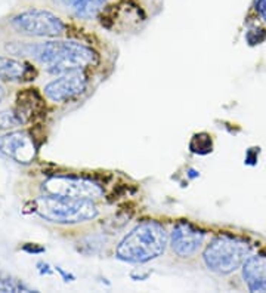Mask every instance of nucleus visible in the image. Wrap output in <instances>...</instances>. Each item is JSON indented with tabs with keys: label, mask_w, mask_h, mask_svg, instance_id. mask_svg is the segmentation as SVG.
I'll return each mask as SVG.
<instances>
[{
	"label": "nucleus",
	"mask_w": 266,
	"mask_h": 293,
	"mask_svg": "<svg viewBox=\"0 0 266 293\" xmlns=\"http://www.w3.org/2000/svg\"><path fill=\"white\" fill-rule=\"evenodd\" d=\"M24 250L28 253H42V252H45V247H37V244L28 243L24 246Z\"/></svg>",
	"instance_id": "16"
},
{
	"label": "nucleus",
	"mask_w": 266,
	"mask_h": 293,
	"mask_svg": "<svg viewBox=\"0 0 266 293\" xmlns=\"http://www.w3.org/2000/svg\"><path fill=\"white\" fill-rule=\"evenodd\" d=\"M67 8L73 11V14L78 18L91 20L97 17V14L104 8L108 0H61Z\"/></svg>",
	"instance_id": "12"
},
{
	"label": "nucleus",
	"mask_w": 266,
	"mask_h": 293,
	"mask_svg": "<svg viewBox=\"0 0 266 293\" xmlns=\"http://www.w3.org/2000/svg\"><path fill=\"white\" fill-rule=\"evenodd\" d=\"M28 117L17 107L12 110H3L0 111V129H12L17 126H21L28 123Z\"/></svg>",
	"instance_id": "13"
},
{
	"label": "nucleus",
	"mask_w": 266,
	"mask_h": 293,
	"mask_svg": "<svg viewBox=\"0 0 266 293\" xmlns=\"http://www.w3.org/2000/svg\"><path fill=\"white\" fill-rule=\"evenodd\" d=\"M167 243L169 234L166 228L155 221H145L121 240L117 247V258L130 264H144L161 256Z\"/></svg>",
	"instance_id": "2"
},
{
	"label": "nucleus",
	"mask_w": 266,
	"mask_h": 293,
	"mask_svg": "<svg viewBox=\"0 0 266 293\" xmlns=\"http://www.w3.org/2000/svg\"><path fill=\"white\" fill-rule=\"evenodd\" d=\"M6 49L15 55L33 56L50 74L83 70L97 62V52L78 42L49 40L42 43H9Z\"/></svg>",
	"instance_id": "1"
},
{
	"label": "nucleus",
	"mask_w": 266,
	"mask_h": 293,
	"mask_svg": "<svg viewBox=\"0 0 266 293\" xmlns=\"http://www.w3.org/2000/svg\"><path fill=\"white\" fill-rule=\"evenodd\" d=\"M5 95H6V92H5V88L0 85V102L3 101V98H5Z\"/></svg>",
	"instance_id": "19"
},
{
	"label": "nucleus",
	"mask_w": 266,
	"mask_h": 293,
	"mask_svg": "<svg viewBox=\"0 0 266 293\" xmlns=\"http://www.w3.org/2000/svg\"><path fill=\"white\" fill-rule=\"evenodd\" d=\"M37 268H39V272H40L42 275H49V274H52L50 267H49L46 262H43V261L37 262Z\"/></svg>",
	"instance_id": "17"
},
{
	"label": "nucleus",
	"mask_w": 266,
	"mask_h": 293,
	"mask_svg": "<svg viewBox=\"0 0 266 293\" xmlns=\"http://www.w3.org/2000/svg\"><path fill=\"white\" fill-rule=\"evenodd\" d=\"M31 65L21 62L18 59L9 56H0V80L3 82H18V80H30Z\"/></svg>",
	"instance_id": "11"
},
{
	"label": "nucleus",
	"mask_w": 266,
	"mask_h": 293,
	"mask_svg": "<svg viewBox=\"0 0 266 293\" xmlns=\"http://www.w3.org/2000/svg\"><path fill=\"white\" fill-rule=\"evenodd\" d=\"M254 9L259 12V15L266 23V0H254Z\"/></svg>",
	"instance_id": "15"
},
{
	"label": "nucleus",
	"mask_w": 266,
	"mask_h": 293,
	"mask_svg": "<svg viewBox=\"0 0 266 293\" xmlns=\"http://www.w3.org/2000/svg\"><path fill=\"white\" fill-rule=\"evenodd\" d=\"M33 212L53 224H80L95 219L99 213L92 200L42 195L33 201Z\"/></svg>",
	"instance_id": "3"
},
{
	"label": "nucleus",
	"mask_w": 266,
	"mask_h": 293,
	"mask_svg": "<svg viewBox=\"0 0 266 293\" xmlns=\"http://www.w3.org/2000/svg\"><path fill=\"white\" fill-rule=\"evenodd\" d=\"M0 292H34L24 283L12 278H0Z\"/></svg>",
	"instance_id": "14"
},
{
	"label": "nucleus",
	"mask_w": 266,
	"mask_h": 293,
	"mask_svg": "<svg viewBox=\"0 0 266 293\" xmlns=\"http://www.w3.org/2000/svg\"><path fill=\"white\" fill-rule=\"evenodd\" d=\"M242 277L250 292H266V258L248 256L242 267Z\"/></svg>",
	"instance_id": "10"
},
{
	"label": "nucleus",
	"mask_w": 266,
	"mask_h": 293,
	"mask_svg": "<svg viewBox=\"0 0 266 293\" xmlns=\"http://www.w3.org/2000/svg\"><path fill=\"white\" fill-rule=\"evenodd\" d=\"M42 193L53 197L97 200L104 195V190L97 182L75 176H52L42 184Z\"/></svg>",
	"instance_id": "6"
},
{
	"label": "nucleus",
	"mask_w": 266,
	"mask_h": 293,
	"mask_svg": "<svg viewBox=\"0 0 266 293\" xmlns=\"http://www.w3.org/2000/svg\"><path fill=\"white\" fill-rule=\"evenodd\" d=\"M56 271H58V272H59V274H61V275H62L64 278H65V281H71V280H74L73 275H70V274H67V272H65V271H64V269H62V268H59V267H56Z\"/></svg>",
	"instance_id": "18"
},
{
	"label": "nucleus",
	"mask_w": 266,
	"mask_h": 293,
	"mask_svg": "<svg viewBox=\"0 0 266 293\" xmlns=\"http://www.w3.org/2000/svg\"><path fill=\"white\" fill-rule=\"evenodd\" d=\"M87 88V77L81 70L59 74L45 86V95L53 102H65L81 95Z\"/></svg>",
	"instance_id": "7"
},
{
	"label": "nucleus",
	"mask_w": 266,
	"mask_h": 293,
	"mask_svg": "<svg viewBox=\"0 0 266 293\" xmlns=\"http://www.w3.org/2000/svg\"><path fill=\"white\" fill-rule=\"evenodd\" d=\"M12 27L31 37H58L65 31V24L59 17L45 9H28L11 20Z\"/></svg>",
	"instance_id": "5"
},
{
	"label": "nucleus",
	"mask_w": 266,
	"mask_h": 293,
	"mask_svg": "<svg viewBox=\"0 0 266 293\" xmlns=\"http://www.w3.org/2000/svg\"><path fill=\"white\" fill-rule=\"evenodd\" d=\"M0 154L17 163L28 165L36 159L37 145L28 132L14 130L0 136Z\"/></svg>",
	"instance_id": "8"
},
{
	"label": "nucleus",
	"mask_w": 266,
	"mask_h": 293,
	"mask_svg": "<svg viewBox=\"0 0 266 293\" xmlns=\"http://www.w3.org/2000/svg\"><path fill=\"white\" fill-rule=\"evenodd\" d=\"M248 255L250 246L245 242L228 236H220L207 244L203 259L210 271L218 274H229L240 268L248 259Z\"/></svg>",
	"instance_id": "4"
},
{
	"label": "nucleus",
	"mask_w": 266,
	"mask_h": 293,
	"mask_svg": "<svg viewBox=\"0 0 266 293\" xmlns=\"http://www.w3.org/2000/svg\"><path fill=\"white\" fill-rule=\"evenodd\" d=\"M204 240V233L188 222H179L174 225L171 236H170V246L173 252L181 258L193 256L198 252Z\"/></svg>",
	"instance_id": "9"
}]
</instances>
